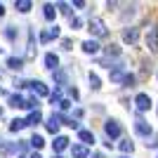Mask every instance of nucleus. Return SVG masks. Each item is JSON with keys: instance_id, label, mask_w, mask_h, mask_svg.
<instances>
[{"instance_id": "nucleus-1", "label": "nucleus", "mask_w": 158, "mask_h": 158, "mask_svg": "<svg viewBox=\"0 0 158 158\" xmlns=\"http://www.w3.org/2000/svg\"><path fill=\"white\" fill-rule=\"evenodd\" d=\"M146 45H149V50L153 54H158V28L156 26H151L149 33H146Z\"/></svg>"}, {"instance_id": "nucleus-2", "label": "nucleus", "mask_w": 158, "mask_h": 158, "mask_svg": "<svg viewBox=\"0 0 158 158\" xmlns=\"http://www.w3.org/2000/svg\"><path fill=\"white\" fill-rule=\"evenodd\" d=\"M90 33L92 35H106V26H104V21L102 19H90Z\"/></svg>"}, {"instance_id": "nucleus-3", "label": "nucleus", "mask_w": 158, "mask_h": 158, "mask_svg": "<svg viewBox=\"0 0 158 158\" xmlns=\"http://www.w3.org/2000/svg\"><path fill=\"white\" fill-rule=\"evenodd\" d=\"M135 104H137V109H139V111H146V109L151 106V97H149L146 92H139L137 97H135Z\"/></svg>"}, {"instance_id": "nucleus-4", "label": "nucleus", "mask_w": 158, "mask_h": 158, "mask_svg": "<svg viewBox=\"0 0 158 158\" xmlns=\"http://www.w3.org/2000/svg\"><path fill=\"white\" fill-rule=\"evenodd\" d=\"M104 130H106V135H109L111 139H116V137L120 135V125H118V120H106Z\"/></svg>"}, {"instance_id": "nucleus-5", "label": "nucleus", "mask_w": 158, "mask_h": 158, "mask_svg": "<svg viewBox=\"0 0 158 158\" xmlns=\"http://www.w3.org/2000/svg\"><path fill=\"white\" fill-rule=\"evenodd\" d=\"M135 130H137V135H142V137H149V135H151V125H149V123H146V120H137V123H135Z\"/></svg>"}, {"instance_id": "nucleus-6", "label": "nucleus", "mask_w": 158, "mask_h": 158, "mask_svg": "<svg viewBox=\"0 0 158 158\" xmlns=\"http://www.w3.org/2000/svg\"><path fill=\"white\" fill-rule=\"evenodd\" d=\"M137 38H139V31L137 28H125V31H123V40H125V43H137Z\"/></svg>"}, {"instance_id": "nucleus-7", "label": "nucleus", "mask_w": 158, "mask_h": 158, "mask_svg": "<svg viewBox=\"0 0 158 158\" xmlns=\"http://www.w3.org/2000/svg\"><path fill=\"white\" fill-rule=\"evenodd\" d=\"M28 87H31L35 94H40V97H45V94H47V87L43 85L40 80H31V83H28Z\"/></svg>"}, {"instance_id": "nucleus-8", "label": "nucleus", "mask_w": 158, "mask_h": 158, "mask_svg": "<svg viewBox=\"0 0 158 158\" xmlns=\"http://www.w3.org/2000/svg\"><path fill=\"white\" fill-rule=\"evenodd\" d=\"M45 66L47 69H52V71H57V66H59V57H57V54H45Z\"/></svg>"}, {"instance_id": "nucleus-9", "label": "nucleus", "mask_w": 158, "mask_h": 158, "mask_svg": "<svg viewBox=\"0 0 158 158\" xmlns=\"http://www.w3.org/2000/svg\"><path fill=\"white\" fill-rule=\"evenodd\" d=\"M125 78H127V73L123 71V69H113L111 71V80L113 83H125Z\"/></svg>"}, {"instance_id": "nucleus-10", "label": "nucleus", "mask_w": 158, "mask_h": 158, "mask_svg": "<svg viewBox=\"0 0 158 158\" xmlns=\"http://www.w3.org/2000/svg\"><path fill=\"white\" fill-rule=\"evenodd\" d=\"M10 104H12L14 109H24V106H26V97H21V94H12V97H10Z\"/></svg>"}, {"instance_id": "nucleus-11", "label": "nucleus", "mask_w": 158, "mask_h": 158, "mask_svg": "<svg viewBox=\"0 0 158 158\" xmlns=\"http://www.w3.org/2000/svg\"><path fill=\"white\" fill-rule=\"evenodd\" d=\"M66 146H69V139H66V137H57V139H54V144H52V149L57 151V156H59V151H64Z\"/></svg>"}, {"instance_id": "nucleus-12", "label": "nucleus", "mask_w": 158, "mask_h": 158, "mask_svg": "<svg viewBox=\"0 0 158 158\" xmlns=\"http://www.w3.org/2000/svg\"><path fill=\"white\" fill-rule=\"evenodd\" d=\"M83 50H85L87 54H97V52H99L97 40H85V43H83Z\"/></svg>"}, {"instance_id": "nucleus-13", "label": "nucleus", "mask_w": 158, "mask_h": 158, "mask_svg": "<svg viewBox=\"0 0 158 158\" xmlns=\"http://www.w3.org/2000/svg\"><path fill=\"white\" fill-rule=\"evenodd\" d=\"M28 142H31V146H33V149H43V146H45V139L40 137V135H33V137L28 139Z\"/></svg>"}, {"instance_id": "nucleus-14", "label": "nucleus", "mask_w": 158, "mask_h": 158, "mask_svg": "<svg viewBox=\"0 0 158 158\" xmlns=\"http://www.w3.org/2000/svg\"><path fill=\"white\" fill-rule=\"evenodd\" d=\"M40 120H43V113L38 111V109H35V111H31V116H28V125H35V123H40Z\"/></svg>"}, {"instance_id": "nucleus-15", "label": "nucleus", "mask_w": 158, "mask_h": 158, "mask_svg": "<svg viewBox=\"0 0 158 158\" xmlns=\"http://www.w3.org/2000/svg\"><path fill=\"white\" fill-rule=\"evenodd\" d=\"M80 139H83L85 144H94V135L90 130H80Z\"/></svg>"}, {"instance_id": "nucleus-16", "label": "nucleus", "mask_w": 158, "mask_h": 158, "mask_svg": "<svg viewBox=\"0 0 158 158\" xmlns=\"http://www.w3.org/2000/svg\"><path fill=\"white\" fill-rule=\"evenodd\" d=\"M7 66H10V69H14V71H19L21 66H24V61L17 59V57H10V59H7Z\"/></svg>"}, {"instance_id": "nucleus-17", "label": "nucleus", "mask_w": 158, "mask_h": 158, "mask_svg": "<svg viewBox=\"0 0 158 158\" xmlns=\"http://www.w3.org/2000/svg\"><path fill=\"white\" fill-rule=\"evenodd\" d=\"M73 156H76V158H87V149H85V146H80V144H76V146H73Z\"/></svg>"}, {"instance_id": "nucleus-18", "label": "nucleus", "mask_w": 158, "mask_h": 158, "mask_svg": "<svg viewBox=\"0 0 158 158\" xmlns=\"http://www.w3.org/2000/svg\"><path fill=\"white\" fill-rule=\"evenodd\" d=\"M24 125H28L26 120H21V118H14V120H12V125H10V130H12V132H19Z\"/></svg>"}, {"instance_id": "nucleus-19", "label": "nucleus", "mask_w": 158, "mask_h": 158, "mask_svg": "<svg viewBox=\"0 0 158 158\" xmlns=\"http://www.w3.org/2000/svg\"><path fill=\"white\" fill-rule=\"evenodd\" d=\"M132 149H135V144H132L130 139H125V142H120V151H123V153H132Z\"/></svg>"}, {"instance_id": "nucleus-20", "label": "nucleus", "mask_w": 158, "mask_h": 158, "mask_svg": "<svg viewBox=\"0 0 158 158\" xmlns=\"http://www.w3.org/2000/svg\"><path fill=\"white\" fill-rule=\"evenodd\" d=\"M54 14H57L54 5H45V19H50V21H52V19H54Z\"/></svg>"}, {"instance_id": "nucleus-21", "label": "nucleus", "mask_w": 158, "mask_h": 158, "mask_svg": "<svg viewBox=\"0 0 158 158\" xmlns=\"http://www.w3.org/2000/svg\"><path fill=\"white\" fill-rule=\"evenodd\" d=\"M17 10H19V12H28V10H31V2H28V0H19V2H17Z\"/></svg>"}, {"instance_id": "nucleus-22", "label": "nucleus", "mask_w": 158, "mask_h": 158, "mask_svg": "<svg viewBox=\"0 0 158 158\" xmlns=\"http://www.w3.org/2000/svg\"><path fill=\"white\" fill-rule=\"evenodd\" d=\"M90 87H92V90H99V87H102L99 85V78L94 76V73H90Z\"/></svg>"}, {"instance_id": "nucleus-23", "label": "nucleus", "mask_w": 158, "mask_h": 158, "mask_svg": "<svg viewBox=\"0 0 158 158\" xmlns=\"http://www.w3.org/2000/svg\"><path fill=\"white\" fill-rule=\"evenodd\" d=\"M52 38H54V33H52V31H43V33H40V40H43V43H50Z\"/></svg>"}, {"instance_id": "nucleus-24", "label": "nucleus", "mask_w": 158, "mask_h": 158, "mask_svg": "<svg viewBox=\"0 0 158 158\" xmlns=\"http://www.w3.org/2000/svg\"><path fill=\"white\" fill-rule=\"evenodd\" d=\"M52 76H54V80H57V83H64V80H66L64 71H52Z\"/></svg>"}, {"instance_id": "nucleus-25", "label": "nucleus", "mask_w": 158, "mask_h": 158, "mask_svg": "<svg viewBox=\"0 0 158 158\" xmlns=\"http://www.w3.org/2000/svg\"><path fill=\"white\" fill-rule=\"evenodd\" d=\"M109 54L118 57V54H120V47H118V45H109Z\"/></svg>"}, {"instance_id": "nucleus-26", "label": "nucleus", "mask_w": 158, "mask_h": 158, "mask_svg": "<svg viewBox=\"0 0 158 158\" xmlns=\"http://www.w3.org/2000/svg\"><path fill=\"white\" fill-rule=\"evenodd\" d=\"M5 35H7V38H10V40H14V38H17V31H14V28L10 26V28H7V31H5Z\"/></svg>"}, {"instance_id": "nucleus-27", "label": "nucleus", "mask_w": 158, "mask_h": 158, "mask_svg": "<svg viewBox=\"0 0 158 158\" xmlns=\"http://www.w3.org/2000/svg\"><path fill=\"white\" fill-rule=\"evenodd\" d=\"M80 24H83V21H80L78 17H73V19H71V28H73V31H76V28H80Z\"/></svg>"}, {"instance_id": "nucleus-28", "label": "nucleus", "mask_w": 158, "mask_h": 158, "mask_svg": "<svg viewBox=\"0 0 158 158\" xmlns=\"http://www.w3.org/2000/svg\"><path fill=\"white\" fill-rule=\"evenodd\" d=\"M71 45H73V43H71L69 38H64V40H61V47H64V50H71Z\"/></svg>"}, {"instance_id": "nucleus-29", "label": "nucleus", "mask_w": 158, "mask_h": 158, "mask_svg": "<svg viewBox=\"0 0 158 158\" xmlns=\"http://www.w3.org/2000/svg\"><path fill=\"white\" fill-rule=\"evenodd\" d=\"M31 158H43V156H40V153H31Z\"/></svg>"}, {"instance_id": "nucleus-30", "label": "nucleus", "mask_w": 158, "mask_h": 158, "mask_svg": "<svg viewBox=\"0 0 158 158\" xmlns=\"http://www.w3.org/2000/svg\"><path fill=\"white\" fill-rule=\"evenodd\" d=\"M2 14H5V7H2V5H0V17H2Z\"/></svg>"}, {"instance_id": "nucleus-31", "label": "nucleus", "mask_w": 158, "mask_h": 158, "mask_svg": "<svg viewBox=\"0 0 158 158\" xmlns=\"http://www.w3.org/2000/svg\"><path fill=\"white\" fill-rule=\"evenodd\" d=\"M0 94H5V92H2V87H0Z\"/></svg>"}, {"instance_id": "nucleus-32", "label": "nucleus", "mask_w": 158, "mask_h": 158, "mask_svg": "<svg viewBox=\"0 0 158 158\" xmlns=\"http://www.w3.org/2000/svg\"><path fill=\"white\" fill-rule=\"evenodd\" d=\"M54 158H64V156H54Z\"/></svg>"}, {"instance_id": "nucleus-33", "label": "nucleus", "mask_w": 158, "mask_h": 158, "mask_svg": "<svg viewBox=\"0 0 158 158\" xmlns=\"http://www.w3.org/2000/svg\"><path fill=\"white\" fill-rule=\"evenodd\" d=\"M0 116H2V111H0Z\"/></svg>"}, {"instance_id": "nucleus-34", "label": "nucleus", "mask_w": 158, "mask_h": 158, "mask_svg": "<svg viewBox=\"0 0 158 158\" xmlns=\"http://www.w3.org/2000/svg\"><path fill=\"white\" fill-rule=\"evenodd\" d=\"M123 158H127V156H123Z\"/></svg>"}, {"instance_id": "nucleus-35", "label": "nucleus", "mask_w": 158, "mask_h": 158, "mask_svg": "<svg viewBox=\"0 0 158 158\" xmlns=\"http://www.w3.org/2000/svg\"><path fill=\"white\" fill-rule=\"evenodd\" d=\"M21 158H24V156H21Z\"/></svg>"}]
</instances>
